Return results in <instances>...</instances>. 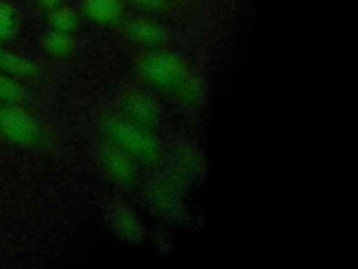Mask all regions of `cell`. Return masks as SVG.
Listing matches in <instances>:
<instances>
[{"label": "cell", "instance_id": "cell-1", "mask_svg": "<svg viewBox=\"0 0 358 269\" xmlns=\"http://www.w3.org/2000/svg\"><path fill=\"white\" fill-rule=\"evenodd\" d=\"M0 132L14 144H29L38 136L35 119L18 104H4L0 106Z\"/></svg>", "mask_w": 358, "mask_h": 269}, {"label": "cell", "instance_id": "cell-2", "mask_svg": "<svg viewBox=\"0 0 358 269\" xmlns=\"http://www.w3.org/2000/svg\"><path fill=\"white\" fill-rule=\"evenodd\" d=\"M0 71L15 77L31 76L35 71V66L20 55L11 52H0Z\"/></svg>", "mask_w": 358, "mask_h": 269}, {"label": "cell", "instance_id": "cell-3", "mask_svg": "<svg viewBox=\"0 0 358 269\" xmlns=\"http://www.w3.org/2000/svg\"><path fill=\"white\" fill-rule=\"evenodd\" d=\"M18 25L15 8L4 1H0V41L13 36Z\"/></svg>", "mask_w": 358, "mask_h": 269}, {"label": "cell", "instance_id": "cell-4", "mask_svg": "<svg viewBox=\"0 0 358 269\" xmlns=\"http://www.w3.org/2000/svg\"><path fill=\"white\" fill-rule=\"evenodd\" d=\"M22 98V87L14 78L0 74V101L3 104H18Z\"/></svg>", "mask_w": 358, "mask_h": 269}, {"label": "cell", "instance_id": "cell-5", "mask_svg": "<svg viewBox=\"0 0 358 269\" xmlns=\"http://www.w3.org/2000/svg\"><path fill=\"white\" fill-rule=\"evenodd\" d=\"M76 14L69 8H56L50 17V24L57 32H69L76 25Z\"/></svg>", "mask_w": 358, "mask_h": 269}, {"label": "cell", "instance_id": "cell-6", "mask_svg": "<svg viewBox=\"0 0 358 269\" xmlns=\"http://www.w3.org/2000/svg\"><path fill=\"white\" fill-rule=\"evenodd\" d=\"M85 8L92 15L101 17H110L117 11V1L116 0H85Z\"/></svg>", "mask_w": 358, "mask_h": 269}, {"label": "cell", "instance_id": "cell-7", "mask_svg": "<svg viewBox=\"0 0 358 269\" xmlns=\"http://www.w3.org/2000/svg\"><path fill=\"white\" fill-rule=\"evenodd\" d=\"M45 48L53 53V55H63L67 52L69 45H70V39L66 36V34L63 32H52L49 34L45 41H43Z\"/></svg>", "mask_w": 358, "mask_h": 269}, {"label": "cell", "instance_id": "cell-8", "mask_svg": "<svg viewBox=\"0 0 358 269\" xmlns=\"http://www.w3.org/2000/svg\"><path fill=\"white\" fill-rule=\"evenodd\" d=\"M62 0H39V4L46 10H56Z\"/></svg>", "mask_w": 358, "mask_h": 269}]
</instances>
